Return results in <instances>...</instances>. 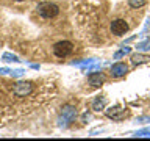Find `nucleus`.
<instances>
[{
	"label": "nucleus",
	"instance_id": "f257e3e1",
	"mask_svg": "<svg viewBox=\"0 0 150 141\" xmlns=\"http://www.w3.org/2000/svg\"><path fill=\"white\" fill-rule=\"evenodd\" d=\"M74 52V44L70 41H59L53 46V53L58 58H66Z\"/></svg>",
	"mask_w": 150,
	"mask_h": 141
},
{
	"label": "nucleus",
	"instance_id": "f03ea898",
	"mask_svg": "<svg viewBox=\"0 0 150 141\" xmlns=\"http://www.w3.org/2000/svg\"><path fill=\"white\" fill-rule=\"evenodd\" d=\"M38 13H39L44 19H53L59 14V8L56 6L55 3L45 2V3H41L39 6H38Z\"/></svg>",
	"mask_w": 150,
	"mask_h": 141
},
{
	"label": "nucleus",
	"instance_id": "7ed1b4c3",
	"mask_svg": "<svg viewBox=\"0 0 150 141\" xmlns=\"http://www.w3.org/2000/svg\"><path fill=\"white\" fill-rule=\"evenodd\" d=\"M128 24H127L124 19H116V21L111 22V33L116 36H122L128 31Z\"/></svg>",
	"mask_w": 150,
	"mask_h": 141
},
{
	"label": "nucleus",
	"instance_id": "20e7f679",
	"mask_svg": "<svg viewBox=\"0 0 150 141\" xmlns=\"http://www.w3.org/2000/svg\"><path fill=\"white\" fill-rule=\"evenodd\" d=\"M127 115H128V111L124 110V108H120V107H112V108H110V110H106V116L111 118V119H114V121L124 119Z\"/></svg>",
	"mask_w": 150,
	"mask_h": 141
},
{
	"label": "nucleus",
	"instance_id": "39448f33",
	"mask_svg": "<svg viewBox=\"0 0 150 141\" xmlns=\"http://www.w3.org/2000/svg\"><path fill=\"white\" fill-rule=\"evenodd\" d=\"M127 72H128V68H127L125 63H116V64H112V68H111V75L114 78L124 77Z\"/></svg>",
	"mask_w": 150,
	"mask_h": 141
},
{
	"label": "nucleus",
	"instance_id": "423d86ee",
	"mask_svg": "<svg viewBox=\"0 0 150 141\" xmlns=\"http://www.w3.org/2000/svg\"><path fill=\"white\" fill-rule=\"evenodd\" d=\"M88 82H89V85H91V86H94V88L102 86V85L105 83V75L100 74V72H94V74H91V75L88 77Z\"/></svg>",
	"mask_w": 150,
	"mask_h": 141
},
{
	"label": "nucleus",
	"instance_id": "0eeeda50",
	"mask_svg": "<svg viewBox=\"0 0 150 141\" xmlns=\"http://www.w3.org/2000/svg\"><path fill=\"white\" fill-rule=\"evenodd\" d=\"M31 83H17L16 85V88H14V93L17 94V96H21V97H23V96H28V94L31 93Z\"/></svg>",
	"mask_w": 150,
	"mask_h": 141
},
{
	"label": "nucleus",
	"instance_id": "6e6552de",
	"mask_svg": "<svg viewBox=\"0 0 150 141\" xmlns=\"http://www.w3.org/2000/svg\"><path fill=\"white\" fill-rule=\"evenodd\" d=\"M150 60V56L147 55H139V53H136L131 56V61H133L134 64H142V63H147V61Z\"/></svg>",
	"mask_w": 150,
	"mask_h": 141
},
{
	"label": "nucleus",
	"instance_id": "1a4fd4ad",
	"mask_svg": "<svg viewBox=\"0 0 150 141\" xmlns=\"http://www.w3.org/2000/svg\"><path fill=\"white\" fill-rule=\"evenodd\" d=\"M106 105V100H105V97H97L96 100H94L92 103V110H96V111H100L103 107Z\"/></svg>",
	"mask_w": 150,
	"mask_h": 141
},
{
	"label": "nucleus",
	"instance_id": "9d476101",
	"mask_svg": "<svg viewBox=\"0 0 150 141\" xmlns=\"http://www.w3.org/2000/svg\"><path fill=\"white\" fill-rule=\"evenodd\" d=\"M128 5L131 8H142L145 5V0H128Z\"/></svg>",
	"mask_w": 150,
	"mask_h": 141
},
{
	"label": "nucleus",
	"instance_id": "9b49d317",
	"mask_svg": "<svg viewBox=\"0 0 150 141\" xmlns=\"http://www.w3.org/2000/svg\"><path fill=\"white\" fill-rule=\"evenodd\" d=\"M16 2H23V0H16Z\"/></svg>",
	"mask_w": 150,
	"mask_h": 141
}]
</instances>
